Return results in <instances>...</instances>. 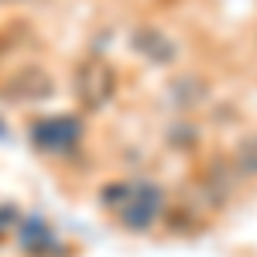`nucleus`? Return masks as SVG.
Instances as JSON below:
<instances>
[{
  "instance_id": "0eeeda50",
  "label": "nucleus",
  "mask_w": 257,
  "mask_h": 257,
  "mask_svg": "<svg viewBox=\"0 0 257 257\" xmlns=\"http://www.w3.org/2000/svg\"><path fill=\"white\" fill-rule=\"evenodd\" d=\"M0 4H18V0H0Z\"/></svg>"
},
{
  "instance_id": "423d86ee",
  "label": "nucleus",
  "mask_w": 257,
  "mask_h": 257,
  "mask_svg": "<svg viewBox=\"0 0 257 257\" xmlns=\"http://www.w3.org/2000/svg\"><path fill=\"white\" fill-rule=\"evenodd\" d=\"M233 161H237V168L243 172V175L257 178V134H250V138L240 141L237 151H233Z\"/></svg>"
},
{
  "instance_id": "20e7f679",
  "label": "nucleus",
  "mask_w": 257,
  "mask_h": 257,
  "mask_svg": "<svg viewBox=\"0 0 257 257\" xmlns=\"http://www.w3.org/2000/svg\"><path fill=\"white\" fill-rule=\"evenodd\" d=\"M131 41H134V52L144 55L151 65H168V62H175V55H178V45L168 38L165 31H158V28H138Z\"/></svg>"
},
{
  "instance_id": "f257e3e1",
  "label": "nucleus",
  "mask_w": 257,
  "mask_h": 257,
  "mask_svg": "<svg viewBox=\"0 0 257 257\" xmlns=\"http://www.w3.org/2000/svg\"><path fill=\"white\" fill-rule=\"evenodd\" d=\"M103 199L117 213L120 223L131 226V230H148L158 219L161 206H165L161 189L151 185V182H120V185H110L103 192Z\"/></svg>"
},
{
  "instance_id": "39448f33",
  "label": "nucleus",
  "mask_w": 257,
  "mask_h": 257,
  "mask_svg": "<svg viewBox=\"0 0 257 257\" xmlns=\"http://www.w3.org/2000/svg\"><path fill=\"white\" fill-rule=\"evenodd\" d=\"M4 96L11 99H41V96H52V79L45 76V69L38 65H28L11 76V82L4 86Z\"/></svg>"
},
{
  "instance_id": "f03ea898",
  "label": "nucleus",
  "mask_w": 257,
  "mask_h": 257,
  "mask_svg": "<svg viewBox=\"0 0 257 257\" xmlns=\"http://www.w3.org/2000/svg\"><path fill=\"white\" fill-rule=\"evenodd\" d=\"M72 89H76V99H79L82 110L86 113H96L117 93V72H113V65L106 59L89 55V59L79 62V69L72 76Z\"/></svg>"
},
{
  "instance_id": "7ed1b4c3",
  "label": "nucleus",
  "mask_w": 257,
  "mask_h": 257,
  "mask_svg": "<svg viewBox=\"0 0 257 257\" xmlns=\"http://www.w3.org/2000/svg\"><path fill=\"white\" fill-rule=\"evenodd\" d=\"M82 134V123L76 117H45L38 120L35 127H31V141H35V148L41 151H69V148H76V141Z\"/></svg>"
}]
</instances>
